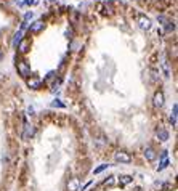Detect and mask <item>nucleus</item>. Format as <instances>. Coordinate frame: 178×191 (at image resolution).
<instances>
[{"label":"nucleus","mask_w":178,"mask_h":191,"mask_svg":"<svg viewBox=\"0 0 178 191\" xmlns=\"http://www.w3.org/2000/svg\"><path fill=\"white\" fill-rule=\"evenodd\" d=\"M26 84H27V87L32 88V90H39L40 87H42V80H40L39 77H35V76H31V77H27Z\"/></svg>","instance_id":"nucleus-3"},{"label":"nucleus","mask_w":178,"mask_h":191,"mask_svg":"<svg viewBox=\"0 0 178 191\" xmlns=\"http://www.w3.org/2000/svg\"><path fill=\"white\" fill-rule=\"evenodd\" d=\"M162 71H164V76L165 77H170V64L165 58L162 60Z\"/></svg>","instance_id":"nucleus-15"},{"label":"nucleus","mask_w":178,"mask_h":191,"mask_svg":"<svg viewBox=\"0 0 178 191\" xmlns=\"http://www.w3.org/2000/svg\"><path fill=\"white\" fill-rule=\"evenodd\" d=\"M66 37L67 39H72V29H67L66 31Z\"/></svg>","instance_id":"nucleus-22"},{"label":"nucleus","mask_w":178,"mask_h":191,"mask_svg":"<svg viewBox=\"0 0 178 191\" xmlns=\"http://www.w3.org/2000/svg\"><path fill=\"white\" fill-rule=\"evenodd\" d=\"M136 23H138L140 29H143V31H149V29H151V19L146 18L144 15L136 16Z\"/></svg>","instance_id":"nucleus-2"},{"label":"nucleus","mask_w":178,"mask_h":191,"mask_svg":"<svg viewBox=\"0 0 178 191\" xmlns=\"http://www.w3.org/2000/svg\"><path fill=\"white\" fill-rule=\"evenodd\" d=\"M16 69H18V72H19V76L21 77H29L31 76V67H29V64H27L21 56H16Z\"/></svg>","instance_id":"nucleus-1"},{"label":"nucleus","mask_w":178,"mask_h":191,"mask_svg":"<svg viewBox=\"0 0 178 191\" xmlns=\"http://www.w3.org/2000/svg\"><path fill=\"white\" fill-rule=\"evenodd\" d=\"M16 3L18 5H24V0H16Z\"/></svg>","instance_id":"nucleus-24"},{"label":"nucleus","mask_w":178,"mask_h":191,"mask_svg":"<svg viewBox=\"0 0 178 191\" xmlns=\"http://www.w3.org/2000/svg\"><path fill=\"white\" fill-rule=\"evenodd\" d=\"M107 167H109V164H101V166H100V167H97V169H95V170H93V173H95V175H98V173H101L103 170H106Z\"/></svg>","instance_id":"nucleus-16"},{"label":"nucleus","mask_w":178,"mask_h":191,"mask_svg":"<svg viewBox=\"0 0 178 191\" xmlns=\"http://www.w3.org/2000/svg\"><path fill=\"white\" fill-rule=\"evenodd\" d=\"M39 0H24V5H37Z\"/></svg>","instance_id":"nucleus-20"},{"label":"nucleus","mask_w":178,"mask_h":191,"mask_svg":"<svg viewBox=\"0 0 178 191\" xmlns=\"http://www.w3.org/2000/svg\"><path fill=\"white\" fill-rule=\"evenodd\" d=\"M53 77H55V72L51 71V72H48V76H47V80H51Z\"/></svg>","instance_id":"nucleus-23"},{"label":"nucleus","mask_w":178,"mask_h":191,"mask_svg":"<svg viewBox=\"0 0 178 191\" xmlns=\"http://www.w3.org/2000/svg\"><path fill=\"white\" fill-rule=\"evenodd\" d=\"M165 24H167V26H165V31H167L169 34L175 31V23H173V21H167Z\"/></svg>","instance_id":"nucleus-17"},{"label":"nucleus","mask_w":178,"mask_h":191,"mask_svg":"<svg viewBox=\"0 0 178 191\" xmlns=\"http://www.w3.org/2000/svg\"><path fill=\"white\" fill-rule=\"evenodd\" d=\"M51 108H64V103H61L60 100H55L51 103Z\"/></svg>","instance_id":"nucleus-19"},{"label":"nucleus","mask_w":178,"mask_h":191,"mask_svg":"<svg viewBox=\"0 0 178 191\" xmlns=\"http://www.w3.org/2000/svg\"><path fill=\"white\" fill-rule=\"evenodd\" d=\"M104 185L113 186V185H114V177H109V180H106V182H104Z\"/></svg>","instance_id":"nucleus-21"},{"label":"nucleus","mask_w":178,"mask_h":191,"mask_svg":"<svg viewBox=\"0 0 178 191\" xmlns=\"http://www.w3.org/2000/svg\"><path fill=\"white\" fill-rule=\"evenodd\" d=\"M144 157H146L149 162H153V161L157 157V154H156V151H154V149H153L151 146H148V148L144 149Z\"/></svg>","instance_id":"nucleus-9"},{"label":"nucleus","mask_w":178,"mask_h":191,"mask_svg":"<svg viewBox=\"0 0 178 191\" xmlns=\"http://www.w3.org/2000/svg\"><path fill=\"white\" fill-rule=\"evenodd\" d=\"M34 133H35V129H34V125H31V124H24V133H23V136H24V140H29V138H32L34 136Z\"/></svg>","instance_id":"nucleus-7"},{"label":"nucleus","mask_w":178,"mask_h":191,"mask_svg":"<svg viewBox=\"0 0 178 191\" xmlns=\"http://www.w3.org/2000/svg\"><path fill=\"white\" fill-rule=\"evenodd\" d=\"M133 182V178L130 175H120L119 177V185L120 186H125V185H128V183H132Z\"/></svg>","instance_id":"nucleus-13"},{"label":"nucleus","mask_w":178,"mask_h":191,"mask_svg":"<svg viewBox=\"0 0 178 191\" xmlns=\"http://www.w3.org/2000/svg\"><path fill=\"white\" fill-rule=\"evenodd\" d=\"M176 117H178V104H173L172 114H170V124H172V127H176Z\"/></svg>","instance_id":"nucleus-12"},{"label":"nucleus","mask_w":178,"mask_h":191,"mask_svg":"<svg viewBox=\"0 0 178 191\" xmlns=\"http://www.w3.org/2000/svg\"><path fill=\"white\" fill-rule=\"evenodd\" d=\"M45 27V24H44V21H35V23H32V26H31V29H29V34H39L40 31H42Z\"/></svg>","instance_id":"nucleus-8"},{"label":"nucleus","mask_w":178,"mask_h":191,"mask_svg":"<svg viewBox=\"0 0 178 191\" xmlns=\"http://www.w3.org/2000/svg\"><path fill=\"white\" fill-rule=\"evenodd\" d=\"M114 159H116L117 162H120V164H130V162H132V156H130L128 153H124V151L116 153V154H114Z\"/></svg>","instance_id":"nucleus-4"},{"label":"nucleus","mask_w":178,"mask_h":191,"mask_svg":"<svg viewBox=\"0 0 178 191\" xmlns=\"http://www.w3.org/2000/svg\"><path fill=\"white\" fill-rule=\"evenodd\" d=\"M48 2H55V0H48Z\"/></svg>","instance_id":"nucleus-25"},{"label":"nucleus","mask_w":178,"mask_h":191,"mask_svg":"<svg viewBox=\"0 0 178 191\" xmlns=\"http://www.w3.org/2000/svg\"><path fill=\"white\" fill-rule=\"evenodd\" d=\"M153 101H154V106H156V108H162V106H164V93H162V92H156Z\"/></svg>","instance_id":"nucleus-10"},{"label":"nucleus","mask_w":178,"mask_h":191,"mask_svg":"<svg viewBox=\"0 0 178 191\" xmlns=\"http://www.w3.org/2000/svg\"><path fill=\"white\" fill-rule=\"evenodd\" d=\"M67 189H69V191H79V182H77V178H71L69 182H67Z\"/></svg>","instance_id":"nucleus-14"},{"label":"nucleus","mask_w":178,"mask_h":191,"mask_svg":"<svg viewBox=\"0 0 178 191\" xmlns=\"http://www.w3.org/2000/svg\"><path fill=\"white\" fill-rule=\"evenodd\" d=\"M29 48H31V39H23L18 44V50H19L21 55H26L27 51H29Z\"/></svg>","instance_id":"nucleus-5"},{"label":"nucleus","mask_w":178,"mask_h":191,"mask_svg":"<svg viewBox=\"0 0 178 191\" xmlns=\"http://www.w3.org/2000/svg\"><path fill=\"white\" fill-rule=\"evenodd\" d=\"M156 133H157V138H159L160 141H167V140H169V132H167L165 129H162V127H159Z\"/></svg>","instance_id":"nucleus-11"},{"label":"nucleus","mask_w":178,"mask_h":191,"mask_svg":"<svg viewBox=\"0 0 178 191\" xmlns=\"http://www.w3.org/2000/svg\"><path fill=\"white\" fill-rule=\"evenodd\" d=\"M32 18H34V11H27L26 15H24V23L27 24V23H29Z\"/></svg>","instance_id":"nucleus-18"},{"label":"nucleus","mask_w":178,"mask_h":191,"mask_svg":"<svg viewBox=\"0 0 178 191\" xmlns=\"http://www.w3.org/2000/svg\"><path fill=\"white\" fill-rule=\"evenodd\" d=\"M169 164H170V161H169V154H167V151H162V161L159 162V166H157V172H162L164 169H167V167H169Z\"/></svg>","instance_id":"nucleus-6"}]
</instances>
